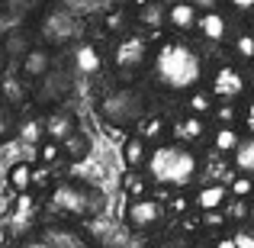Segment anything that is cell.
Here are the masks:
<instances>
[{
  "label": "cell",
  "instance_id": "24",
  "mask_svg": "<svg viewBox=\"0 0 254 248\" xmlns=\"http://www.w3.org/2000/svg\"><path fill=\"white\" fill-rule=\"evenodd\" d=\"M171 210L174 213H187V210H190V200H187V197H174L171 200Z\"/></svg>",
  "mask_w": 254,
  "mask_h": 248
},
{
  "label": "cell",
  "instance_id": "9",
  "mask_svg": "<svg viewBox=\"0 0 254 248\" xmlns=\"http://www.w3.org/2000/svg\"><path fill=\"white\" fill-rule=\"evenodd\" d=\"M242 139H248V136H242L238 126H216V132H212V149L222 152V155H232V152L242 145Z\"/></svg>",
  "mask_w": 254,
  "mask_h": 248
},
{
  "label": "cell",
  "instance_id": "3",
  "mask_svg": "<svg viewBox=\"0 0 254 248\" xmlns=\"http://www.w3.org/2000/svg\"><path fill=\"white\" fill-rule=\"evenodd\" d=\"M245 93V78L238 68H232V65H222V68H216V75L209 78V97L212 100H225V103H232V100H238Z\"/></svg>",
  "mask_w": 254,
  "mask_h": 248
},
{
  "label": "cell",
  "instance_id": "15",
  "mask_svg": "<svg viewBox=\"0 0 254 248\" xmlns=\"http://www.w3.org/2000/svg\"><path fill=\"white\" fill-rule=\"evenodd\" d=\"M199 136H203V119H196V116H187V119H180V123L174 126V139H177V145L193 142V139H199Z\"/></svg>",
  "mask_w": 254,
  "mask_h": 248
},
{
  "label": "cell",
  "instance_id": "25",
  "mask_svg": "<svg viewBox=\"0 0 254 248\" xmlns=\"http://www.w3.org/2000/svg\"><path fill=\"white\" fill-rule=\"evenodd\" d=\"M212 248H238V245H235V239H232V236H219Z\"/></svg>",
  "mask_w": 254,
  "mask_h": 248
},
{
  "label": "cell",
  "instance_id": "22",
  "mask_svg": "<svg viewBox=\"0 0 254 248\" xmlns=\"http://www.w3.org/2000/svg\"><path fill=\"white\" fill-rule=\"evenodd\" d=\"M216 116H219V126H235L238 110L232 103H225V106H216Z\"/></svg>",
  "mask_w": 254,
  "mask_h": 248
},
{
  "label": "cell",
  "instance_id": "19",
  "mask_svg": "<svg viewBox=\"0 0 254 248\" xmlns=\"http://www.w3.org/2000/svg\"><path fill=\"white\" fill-rule=\"evenodd\" d=\"M251 177H245V174H238L235 180H232L229 187H225V190H229V197H235V200H248L251 197Z\"/></svg>",
  "mask_w": 254,
  "mask_h": 248
},
{
  "label": "cell",
  "instance_id": "7",
  "mask_svg": "<svg viewBox=\"0 0 254 248\" xmlns=\"http://www.w3.org/2000/svg\"><path fill=\"white\" fill-rule=\"evenodd\" d=\"M196 29H199L203 39L219 42V39H225V32H229V23H225V16L219 10H206L203 16H196Z\"/></svg>",
  "mask_w": 254,
  "mask_h": 248
},
{
  "label": "cell",
  "instance_id": "17",
  "mask_svg": "<svg viewBox=\"0 0 254 248\" xmlns=\"http://www.w3.org/2000/svg\"><path fill=\"white\" fill-rule=\"evenodd\" d=\"M45 71H49V58H45V52L32 49L29 55L23 58V75H29V78H39V75H45Z\"/></svg>",
  "mask_w": 254,
  "mask_h": 248
},
{
  "label": "cell",
  "instance_id": "11",
  "mask_svg": "<svg viewBox=\"0 0 254 248\" xmlns=\"http://www.w3.org/2000/svg\"><path fill=\"white\" fill-rule=\"evenodd\" d=\"M74 68L81 71V75H93V71H100V49H97V45H90V42L77 45V52H74Z\"/></svg>",
  "mask_w": 254,
  "mask_h": 248
},
{
  "label": "cell",
  "instance_id": "16",
  "mask_svg": "<svg viewBox=\"0 0 254 248\" xmlns=\"http://www.w3.org/2000/svg\"><path fill=\"white\" fill-rule=\"evenodd\" d=\"M232 155H235V167H238V174L251 177V171H254V142H251V136H248V139H242V145H238Z\"/></svg>",
  "mask_w": 254,
  "mask_h": 248
},
{
  "label": "cell",
  "instance_id": "26",
  "mask_svg": "<svg viewBox=\"0 0 254 248\" xmlns=\"http://www.w3.org/2000/svg\"><path fill=\"white\" fill-rule=\"evenodd\" d=\"M206 223H209V226H219V223H222V216H216V213H206Z\"/></svg>",
  "mask_w": 254,
  "mask_h": 248
},
{
  "label": "cell",
  "instance_id": "6",
  "mask_svg": "<svg viewBox=\"0 0 254 248\" xmlns=\"http://www.w3.org/2000/svg\"><path fill=\"white\" fill-rule=\"evenodd\" d=\"M229 200V190H225V184H203L196 190V197H193V206L203 213H216L222 210V203Z\"/></svg>",
  "mask_w": 254,
  "mask_h": 248
},
{
  "label": "cell",
  "instance_id": "23",
  "mask_svg": "<svg viewBox=\"0 0 254 248\" xmlns=\"http://www.w3.org/2000/svg\"><path fill=\"white\" fill-rule=\"evenodd\" d=\"M123 184H126V190H129L135 200H142V197H145V180H142V177H135V174H132V177H126Z\"/></svg>",
  "mask_w": 254,
  "mask_h": 248
},
{
  "label": "cell",
  "instance_id": "10",
  "mask_svg": "<svg viewBox=\"0 0 254 248\" xmlns=\"http://www.w3.org/2000/svg\"><path fill=\"white\" fill-rule=\"evenodd\" d=\"M145 158H148V142L138 139V136H126V142H123V162H126V167H142Z\"/></svg>",
  "mask_w": 254,
  "mask_h": 248
},
{
  "label": "cell",
  "instance_id": "13",
  "mask_svg": "<svg viewBox=\"0 0 254 248\" xmlns=\"http://www.w3.org/2000/svg\"><path fill=\"white\" fill-rule=\"evenodd\" d=\"M32 177H36V171H32L29 162H16L10 171H6V180H10V187L16 193H26V190H29V187H32Z\"/></svg>",
  "mask_w": 254,
  "mask_h": 248
},
{
  "label": "cell",
  "instance_id": "21",
  "mask_svg": "<svg viewBox=\"0 0 254 248\" xmlns=\"http://www.w3.org/2000/svg\"><path fill=\"white\" fill-rule=\"evenodd\" d=\"M235 49H238V55H242L245 62H251V58H254V39H251V32H242V36H238Z\"/></svg>",
  "mask_w": 254,
  "mask_h": 248
},
{
  "label": "cell",
  "instance_id": "18",
  "mask_svg": "<svg viewBox=\"0 0 254 248\" xmlns=\"http://www.w3.org/2000/svg\"><path fill=\"white\" fill-rule=\"evenodd\" d=\"M58 158H62V145L52 142V139H42V142H39V162H42L45 167H52Z\"/></svg>",
  "mask_w": 254,
  "mask_h": 248
},
{
  "label": "cell",
  "instance_id": "4",
  "mask_svg": "<svg viewBox=\"0 0 254 248\" xmlns=\"http://www.w3.org/2000/svg\"><path fill=\"white\" fill-rule=\"evenodd\" d=\"M126 219H129V226H135V229H151V226H158L164 219V206L158 203V200H151V197L132 200Z\"/></svg>",
  "mask_w": 254,
  "mask_h": 248
},
{
  "label": "cell",
  "instance_id": "20",
  "mask_svg": "<svg viewBox=\"0 0 254 248\" xmlns=\"http://www.w3.org/2000/svg\"><path fill=\"white\" fill-rule=\"evenodd\" d=\"M161 139L164 136V119L161 116H151V119H145V126H142V136L138 139Z\"/></svg>",
  "mask_w": 254,
  "mask_h": 248
},
{
  "label": "cell",
  "instance_id": "1",
  "mask_svg": "<svg viewBox=\"0 0 254 248\" xmlns=\"http://www.w3.org/2000/svg\"><path fill=\"white\" fill-rule=\"evenodd\" d=\"M155 71L174 90H193V84H199V75H203V62L190 45L168 42L155 55Z\"/></svg>",
  "mask_w": 254,
  "mask_h": 248
},
{
  "label": "cell",
  "instance_id": "5",
  "mask_svg": "<svg viewBox=\"0 0 254 248\" xmlns=\"http://www.w3.org/2000/svg\"><path fill=\"white\" fill-rule=\"evenodd\" d=\"M145 58H148V42L138 32H129L116 45V65L119 68H138V65H145Z\"/></svg>",
  "mask_w": 254,
  "mask_h": 248
},
{
  "label": "cell",
  "instance_id": "12",
  "mask_svg": "<svg viewBox=\"0 0 254 248\" xmlns=\"http://www.w3.org/2000/svg\"><path fill=\"white\" fill-rule=\"evenodd\" d=\"M62 155H68L71 162H84L87 155H90V142H87L84 132H71L68 139H62Z\"/></svg>",
  "mask_w": 254,
  "mask_h": 248
},
{
  "label": "cell",
  "instance_id": "28",
  "mask_svg": "<svg viewBox=\"0 0 254 248\" xmlns=\"http://www.w3.org/2000/svg\"><path fill=\"white\" fill-rule=\"evenodd\" d=\"M158 248H171V245H158Z\"/></svg>",
  "mask_w": 254,
  "mask_h": 248
},
{
  "label": "cell",
  "instance_id": "27",
  "mask_svg": "<svg viewBox=\"0 0 254 248\" xmlns=\"http://www.w3.org/2000/svg\"><path fill=\"white\" fill-rule=\"evenodd\" d=\"M0 71H3V52H0Z\"/></svg>",
  "mask_w": 254,
  "mask_h": 248
},
{
  "label": "cell",
  "instance_id": "14",
  "mask_svg": "<svg viewBox=\"0 0 254 248\" xmlns=\"http://www.w3.org/2000/svg\"><path fill=\"white\" fill-rule=\"evenodd\" d=\"M187 110H190V116L203 119L206 113H212V110H216V103H212L209 90H199V87H193V90L187 93Z\"/></svg>",
  "mask_w": 254,
  "mask_h": 248
},
{
  "label": "cell",
  "instance_id": "8",
  "mask_svg": "<svg viewBox=\"0 0 254 248\" xmlns=\"http://www.w3.org/2000/svg\"><path fill=\"white\" fill-rule=\"evenodd\" d=\"M164 19H168L171 29L184 32V29H193L196 26V3H171L164 10Z\"/></svg>",
  "mask_w": 254,
  "mask_h": 248
},
{
  "label": "cell",
  "instance_id": "2",
  "mask_svg": "<svg viewBox=\"0 0 254 248\" xmlns=\"http://www.w3.org/2000/svg\"><path fill=\"white\" fill-rule=\"evenodd\" d=\"M145 165H148L151 180H158L164 187H177V190L196 177V155L187 145H177V142L158 145L151 152V158H145Z\"/></svg>",
  "mask_w": 254,
  "mask_h": 248
}]
</instances>
